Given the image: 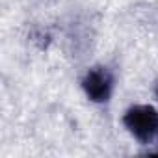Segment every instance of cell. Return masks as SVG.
Instances as JSON below:
<instances>
[{"label":"cell","instance_id":"obj_2","mask_svg":"<svg viewBox=\"0 0 158 158\" xmlns=\"http://www.w3.org/2000/svg\"><path fill=\"white\" fill-rule=\"evenodd\" d=\"M80 88H82V91L89 102H93V104L110 102L114 97V89H115L114 71L108 65L89 67L80 80Z\"/></svg>","mask_w":158,"mask_h":158},{"label":"cell","instance_id":"obj_1","mask_svg":"<svg viewBox=\"0 0 158 158\" xmlns=\"http://www.w3.org/2000/svg\"><path fill=\"white\" fill-rule=\"evenodd\" d=\"M121 123L139 145H158V108L152 104L128 106Z\"/></svg>","mask_w":158,"mask_h":158},{"label":"cell","instance_id":"obj_3","mask_svg":"<svg viewBox=\"0 0 158 158\" xmlns=\"http://www.w3.org/2000/svg\"><path fill=\"white\" fill-rule=\"evenodd\" d=\"M152 93H154V97L158 99V78L154 80V86H152Z\"/></svg>","mask_w":158,"mask_h":158}]
</instances>
